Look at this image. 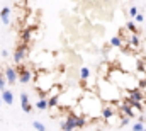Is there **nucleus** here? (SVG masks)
<instances>
[{"label": "nucleus", "mask_w": 146, "mask_h": 131, "mask_svg": "<svg viewBox=\"0 0 146 131\" xmlns=\"http://www.w3.org/2000/svg\"><path fill=\"white\" fill-rule=\"evenodd\" d=\"M33 126H34V130H37V131H46V126H44V124H41L39 121H34V123H33Z\"/></svg>", "instance_id": "obj_18"}, {"label": "nucleus", "mask_w": 146, "mask_h": 131, "mask_svg": "<svg viewBox=\"0 0 146 131\" xmlns=\"http://www.w3.org/2000/svg\"><path fill=\"white\" fill-rule=\"evenodd\" d=\"M97 97L104 104H114L121 100V89L109 78H100L97 84Z\"/></svg>", "instance_id": "obj_1"}, {"label": "nucleus", "mask_w": 146, "mask_h": 131, "mask_svg": "<svg viewBox=\"0 0 146 131\" xmlns=\"http://www.w3.org/2000/svg\"><path fill=\"white\" fill-rule=\"evenodd\" d=\"M31 31H33V27H29V29H26V31L22 33V39H24V41H29V39H31Z\"/></svg>", "instance_id": "obj_19"}, {"label": "nucleus", "mask_w": 146, "mask_h": 131, "mask_svg": "<svg viewBox=\"0 0 146 131\" xmlns=\"http://www.w3.org/2000/svg\"><path fill=\"white\" fill-rule=\"evenodd\" d=\"M36 107L39 111H44V109H48V99H39L36 102Z\"/></svg>", "instance_id": "obj_13"}, {"label": "nucleus", "mask_w": 146, "mask_h": 131, "mask_svg": "<svg viewBox=\"0 0 146 131\" xmlns=\"http://www.w3.org/2000/svg\"><path fill=\"white\" fill-rule=\"evenodd\" d=\"M139 44H141L139 36H138V34H131V37H129V46H131V48H138Z\"/></svg>", "instance_id": "obj_12"}, {"label": "nucleus", "mask_w": 146, "mask_h": 131, "mask_svg": "<svg viewBox=\"0 0 146 131\" xmlns=\"http://www.w3.org/2000/svg\"><path fill=\"white\" fill-rule=\"evenodd\" d=\"M26 56H27V46H26V44H21V46L15 49V53H14V61H15L17 65H21Z\"/></svg>", "instance_id": "obj_3"}, {"label": "nucleus", "mask_w": 146, "mask_h": 131, "mask_svg": "<svg viewBox=\"0 0 146 131\" xmlns=\"http://www.w3.org/2000/svg\"><path fill=\"white\" fill-rule=\"evenodd\" d=\"M58 99H60V96H53V97H49L48 99V107H56L58 106Z\"/></svg>", "instance_id": "obj_16"}, {"label": "nucleus", "mask_w": 146, "mask_h": 131, "mask_svg": "<svg viewBox=\"0 0 146 131\" xmlns=\"http://www.w3.org/2000/svg\"><path fill=\"white\" fill-rule=\"evenodd\" d=\"M110 46H114V48H121V46H122V39H121L119 36L112 37V39H110Z\"/></svg>", "instance_id": "obj_15"}, {"label": "nucleus", "mask_w": 146, "mask_h": 131, "mask_svg": "<svg viewBox=\"0 0 146 131\" xmlns=\"http://www.w3.org/2000/svg\"><path fill=\"white\" fill-rule=\"evenodd\" d=\"M75 119H76V114H68L66 119L61 123V130L63 131H73L75 130Z\"/></svg>", "instance_id": "obj_6"}, {"label": "nucleus", "mask_w": 146, "mask_h": 131, "mask_svg": "<svg viewBox=\"0 0 146 131\" xmlns=\"http://www.w3.org/2000/svg\"><path fill=\"white\" fill-rule=\"evenodd\" d=\"M2 102H5L7 106H12V104H14V94L5 89V90L2 92Z\"/></svg>", "instance_id": "obj_10"}, {"label": "nucleus", "mask_w": 146, "mask_h": 131, "mask_svg": "<svg viewBox=\"0 0 146 131\" xmlns=\"http://www.w3.org/2000/svg\"><path fill=\"white\" fill-rule=\"evenodd\" d=\"M100 116L104 118V119H112V116H114V106L112 104H104L102 106V111H100Z\"/></svg>", "instance_id": "obj_8"}, {"label": "nucleus", "mask_w": 146, "mask_h": 131, "mask_svg": "<svg viewBox=\"0 0 146 131\" xmlns=\"http://www.w3.org/2000/svg\"><path fill=\"white\" fill-rule=\"evenodd\" d=\"M21 104H22V111L24 112H31L33 106L29 104V96L27 94H21Z\"/></svg>", "instance_id": "obj_9"}, {"label": "nucleus", "mask_w": 146, "mask_h": 131, "mask_svg": "<svg viewBox=\"0 0 146 131\" xmlns=\"http://www.w3.org/2000/svg\"><path fill=\"white\" fill-rule=\"evenodd\" d=\"M0 90L2 92L5 90V77H3V73H0Z\"/></svg>", "instance_id": "obj_23"}, {"label": "nucleus", "mask_w": 146, "mask_h": 131, "mask_svg": "<svg viewBox=\"0 0 146 131\" xmlns=\"http://www.w3.org/2000/svg\"><path fill=\"white\" fill-rule=\"evenodd\" d=\"M129 121H131V119H129V118H126V116H124V118H121V126H127V124H129Z\"/></svg>", "instance_id": "obj_24"}, {"label": "nucleus", "mask_w": 146, "mask_h": 131, "mask_svg": "<svg viewBox=\"0 0 146 131\" xmlns=\"http://www.w3.org/2000/svg\"><path fill=\"white\" fill-rule=\"evenodd\" d=\"M126 27H127V31L131 34H138V26L134 24V21H129V22L126 24Z\"/></svg>", "instance_id": "obj_14"}, {"label": "nucleus", "mask_w": 146, "mask_h": 131, "mask_svg": "<svg viewBox=\"0 0 146 131\" xmlns=\"http://www.w3.org/2000/svg\"><path fill=\"white\" fill-rule=\"evenodd\" d=\"M119 111H121V112H124V114H126V118H129V119L136 116V112H134V109L129 106V102H122V104H119Z\"/></svg>", "instance_id": "obj_7"}, {"label": "nucleus", "mask_w": 146, "mask_h": 131, "mask_svg": "<svg viewBox=\"0 0 146 131\" xmlns=\"http://www.w3.org/2000/svg\"><path fill=\"white\" fill-rule=\"evenodd\" d=\"M138 89H139V90L146 89V80H139V82H138Z\"/></svg>", "instance_id": "obj_25"}, {"label": "nucleus", "mask_w": 146, "mask_h": 131, "mask_svg": "<svg viewBox=\"0 0 146 131\" xmlns=\"http://www.w3.org/2000/svg\"><path fill=\"white\" fill-rule=\"evenodd\" d=\"M0 106H2V99H0Z\"/></svg>", "instance_id": "obj_28"}, {"label": "nucleus", "mask_w": 146, "mask_h": 131, "mask_svg": "<svg viewBox=\"0 0 146 131\" xmlns=\"http://www.w3.org/2000/svg\"><path fill=\"white\" fill-rule=\"evenodd\" d=\"M0 19H2V22H3L5 26L10 22V9H9V7H3V9L0 10Z\"/></svg>", "instance_id": "obj_11"}, {"label": "nucleus", "mask_w": 146, "mask_h": 131, "mask_svg": "<svg viewBox=\"0 0 146 131\" xmlns=\"http://www.w3.org/2000/svg\"><path fill=\"white\" fill-rule=\"evenodd\" d=\"M2 56H3V58H7V56H9V51H5V49H3V51H2Z\"/></svg>", "instance_id": "obj_27"}, {"label": "nucleus", "mask_w": 146, "mask_h": 131, "mask_svg": "<svg viewBox=\"0 0 146 131\" xmlns=\"http://www.w3.org/2000/svg\"><path fill=\"white\" fill-rule=\"evenodd\" d=\"M126 97L129 99V102H143L145 94H143V90H139V89H133V90H129V92L126 94Z\"/></svg>", "instance_id": "obj_5"}, {"label": "nucleus", "mask_w": 146, "mask_h": 131, "mask_svg": "<svg viewBox=\"0 0 146 131\" xmlns=\"http://www.w3.org/2000/svg\"><path fill=\"white\" fill-rule=\"evenodd\" d=\"M145 131H146V130H145Z\"/></svg>", "instance_id": "obj_29"}, {"label": "nucleus", "mask_w": 146, "mask_h": 131, "mask_svg": "<svg viewBox=\"0 0 146 131\" xmlns=\"http://www.w3.org/2000/svg\"><path fill=\"white\" fill-rule=\"evenodd\" d=\"M15 70H17V75H19V82L21 84H29L33 80V73L26 66H17Z\"/></svg>", "instance_id": "obj_2"}, {"label": "nucleus", "mask_w": 146, "mask_h": 131, "mask_svg": "<svg viewBox=\"0 0 146 131\" xmlns=\"http://www.w3.org/2000/svg\"><path fill=\"white\" fill-rule=\"evenodd\" d=\"M133 131H145V126H143V123H134V126H133Z\"/></svg>", "instance_id": "obj_22"}, {"label": "nucleus", "mask_w": 146, "mask_h": 131, "mask_svg": "<svg viewBox=\"0 0 146 131\" xmlns=\"http://www.w3.org/2000/svg\"><path fill=\"white\" fill-rule=\"evenodd\" d=\"M129 106L134 107L136 111H143V104H141V102H129Z\"/></svg>", "instance_id": "obj_21"}, {"label": "nucleus", "mask_w": 146, "mask_h": 131, "mask_svg": "<svg viewBox=\"0 0 146 131\" xmlns=\"http://www.w3.org/2000/svg\"><path fill=\"white\" fill-rule=\"evenodd\" d=\"M80 77H82V80H87V78H88V77H90V70H88V68H85V66H83V68H82V70H80Z\"/></svg>", "instance_id": "obj_17"}, {"label": "nucleus", "mask_w": 146, "mask_h": 131, "mask_svg": "<svg viewBox=\"0 0 146 131\" xmlns=\"http://www.w3.org/2000/svg\"><path fill=\"white\" fill-rule=\"evenodd\" d=\"M143 21H145V17H143L141 14H138V15H136V22H143Z\"/></svg>", "instance_id": "obj_26"}, {"label": "nucleus", "mask_w": 146, "mask_h": 131, "mask_svg": "<svg viewBox=\"0 0 146 131\" xmlns=\"http://www.w3.org/2000/svg\"><path fill=\"white\" fill-rule=\"evenodd\" d=\"M138 14H139V12H138V7H136V5H133V7L129 9V15H131L133 19H136V15H138Z\"/></svg>", "instance_id": "obj_20"}, {"label": "nucleus", "mask_w": 146, "mask_h": 131, "mask_svg": "<svg viewBox=\"0 0 146 131\" xmlns=\"http://www.w3.org/2000/svg\"><path fill=\"white\" fill-rule=\"evenodd\" d=\"M3 77H5V82L9 84H15L19 80V75H17V70L14 66H7L5 72H3Z\"/></svg>", "instance_id": "obj_4"}]
</instances>
